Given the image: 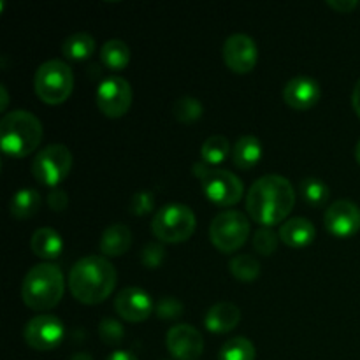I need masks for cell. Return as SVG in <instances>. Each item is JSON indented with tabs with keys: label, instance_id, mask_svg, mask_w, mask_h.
<instances>
[{
	"label": "cell",
	"instance_id": "22",
	"mask_svg": "<svg viewBox=\"0 0 360 360\" xmlns=\"http://www.w3.org/2000/svg\"><path fill=\"white\" fill-rule=\"evenodd\" d=\"M41 193L35 188H21L11 197L9 211L18 220H27V218L35 217L41 207Z\"/></svg>",
	"mask_w": 360,
	"mask_h": 360
},
{
	"label": "cell",
	"instance_id": "8",
	"mask_svg": "<svg viewBox=\"0 0 360 360\" xmlns=\"http://www.w3.org/2000/svg\"><path fill=\"white\" fill-rule=\"evenodd\" d=\"M250 220L245 213L236 210L221 211L211 220L210 239L221 253H234L250 238Z\"/></svg>",
	"mask_w": 360,
	"mask_h": 360
},
{
	"label": "cell",
	"instance_id": "31",
	"mask_svg": "<svg viewBox=\"0 0 360 360\" xmlns=\"http://www.w3.org/2000/svg\"><path fill=\"white\" fill-rule=\"evenodd\" d=\"M98 336H101V340L104 341L105 345L116 347V345L122 343L123 338H125V329H123L120 320L105 316V319H102L101 323H98Z\"/></svg>",
	"mask_w": 360,
	"mask_h": 360
},
{
	"label": "cell",
	"instance_id": "13",
	"mask_svg": "<svg viewBox=\"0 0 360 360\" xmlns=\"http://www.w3.org/2000/svg\"><path fill=\"white\" fill-rule=\"evenodd\" d=\"M323 225L336 238H350L360 231V207L350 199H338L323 213Z\"/></svg>",
	"mask_w": 360,
	"mask_h": 360
},
{
	"label": "cell",
	"instance_id": "10",
	"mask_svg": "<svg viewBox=\"0 0 360 360\" xmlns=\"http://www.w3.org/2000/svg\"><path fill=\"white\" fill-rule=\"evenodd\" d=\"M132 86L125 77L109 76L98 83L95 90V102L101 112L108 118H122L132 105Z\"/></svg>",
	"mask_w": 360,
	"mask_h": 360
},
{
	"label": "cell",
	"instance_id": "39",
	"mask_svg": "<svg viewBox=\"0 0 360 360\" xmlns=\"http://www.w3.org/2000/svg\"><path fill=\"white\" fill-rule=\"evenodd\" d=\"M0 95H2V102H0V111H6L7 104H9V95H7V88L6 84H0Z\"/></svg>",
	"mask_w": 360,
	"mask_h": 360
},
{
	"label": "cell",
	"instance_id": "36",
	"mask_svg": "<svg viewBox=\"0 0 360 360\" xmlns=\"http://www.w3.org/2000/svg\"><path fill=\"white\" fill-rule=\"evenodd\" d=\"M327 6L333 7L338 13L348 14L359 7V0H327Z\"/></svg>",
	"mask_w": 360,
	"mask_h": 360
},
{
	"label": "cell",
	"instance_id": "30",
	"mask_svg": "<svg viewBox=\"0 0 360 360\" xmlns=\"http://www.w3.org/2000/svg\"><path fill=\"white\" fill-rule=\"evenodd\" d=\"M280 234L273 231V227H259L253 234V248L259 255L271 257L278 248Z\"/></svg>",
	"mask_w": 360,
	"mask_h": 360
},
{
	"label": "cell",
	"instance_id": "6",
	"mask_svg": "<svg viewBox=\"0 0 360 360\" xmlns=\"http://www.w3.org/2000/svg\"><path fill=\"white\" fill-rule=\"evenodd\" d=\"M197 227V218L186 204L171 202L162 206L151 220V232L160 243H185L192 238Z\"/></svg>",
	"mask_w": 360,
	"mask_h": 360
},
{
	"label": "cell",
	"instance_id": "23",
	"mask_svg": "<svg viewBox=\"0 0 360 360\" xmlns=\"http://www.w3.org/2000/svg\"><path fill=\"white\" fill-rule=\"evenodd\" d=\"M97 49V42L88 32H74L63 41L62 53L65 58L74 62H83L88 60Z\"/></svg>",
	"mask_w": 360,
	"mask_h": 360
},
{
	"label": "cell",
	"instance_id": "18",
	"mask_svg": "<svg viewBox=\"0 0 360 360\" xmlns=\"http://www.w3.org/2000/svg\"><path fill=\"white\" fill-rule=\"evenodd\" d=\"M280 239L290 248H304L311 245L316 238V229L308 218L294 217L288 218L280 227Z\"/></svg>",
	"mask_w": 360,
	"mask_h": 360
},
{
	"label": "cell",
	"instance_id": "3",
	"mask_svg": "<svg viewBox=\"0 0 360 360\" xmlns=\"http://www.w3.org/2000/svg\"><path fill=\"white\" fill-rule=\"evenodd\" d=\"M44 129L34 112L14 109L6 112L0 122V146L11 158H25L41 144Z\"/></svg>",
	"mask_w": 360,
	"mask_h": 360
},
{
	"label": "cell",
	"instance_id": "27",
	"mask_svg": "<svg viewBox=\"0 0 360 360\" xmlns=\"http://www.w3.org/2000/svg\"><path fill=\"white\" fill-rule=\"evenodd\" d=\"M299 192H301L302 200L309 206L320 207L329 202L330 188L326 181L319 178H304L299 183Z\"/></svg>",
	"mask_w": 360,
	"mask_h": 360
},
{
	"label": "cell",
	"instance_id": "12",
	"mask_svg": "<svg viewBox=\"0 0 360 360\" xmlns=\"http://www.w3.org/2000/svg\"><path fill=\"white\" fill-rule=\"evenodd\" d=\"M224 62L232 72L248 74L255 69L259 60V48L255 39L248 34H232L225 39L221 48Z\"/></svg>",
	"mask_w": 360,
	"mask_h": 360
},
{
	"label": "cell",
	"instance_id": "33",
	"mask_svg": "<svg viewBox=\"0 0 360 360\" xmlns=\"http://www.w3.org/2000/svg\"><path fill=\"white\" fill-rule=\"evenodd\" d=\"M165 259V248L162 246L160 241H151L141 252V262L148 267V269H158Z\"/></svg>",
	"mask_w": 360,
	"mask_h": 360
},
{
	"label": "cell",
	"instance_id": "20",
	"mask_svg": "<svg viewBox=\"0 0 360 360\" xmlns=\"http://www.w3.org/2000/svg\"><path fill=\"white\" fill-rule=\"evenodd\" d=\"M30 248L34 255L39 259L53 260L60 257L63 252V239L60 232H56L51 227H41L32 234L30 238Z\"/></svg>",
	"mask_w": 360,
	"mask_h": 360
},
{
	"label": "cell",
	"instance_id": "35",
	"mask_svg": "<svg viewBox=\"0 0 360 360\" xmlns=\"http://www.w3.org/2000/svg\"><path fill=\"white\" fill-rule=\"evenodd\" d=\"M46 202H48L49 210L51 211H55V213H62V211H65L67 206H69V195H67L65 190L53 188L51 192L48 193Z\"/></svg>",
	"mask_w": 360,
	"mask_h": 360
},
{
	"label": "cell",
	"instance_id": "38",
	"mask_svg": "<svg viewBox=\"0 0 360 360\" xmlns=\"http://www.w3.org/2000/svg\"><path fill=\"white\" fill-rule=\"evenodd\" d=\"M352 105H354L355 112H357V116L360 118V77L357 83H355L354 91H352Z\"/></svg>",
	"mask_w": 360,
	"mask_h": 360
},
{
	"label": "cell",
	"instance_id": "17",
	"mask_svg": "<svg viewBox=\"0 0 360 360\" xmlns=\"http://www.w3.org/2000/svg\"><path fill=\"white\" fill-rule=\"evenodd\" d=\"M239 322H241V309L234 302L229 301L213 304L204 316V326L210 333L214 334L231 333L238 327Z\"/></svg>",
	"mask_w": 360,
	"mask_h": 360
},
{
	"label": "cell",
	"instance_id": "40",
	"mask_svg": "<svg viewBox=\"0 0 360 360\" xmlns=\"http://www.w3.org/2000/svg\"><path fill=\"white\" fill-rule=\"evenodd\" d=\"M69 360H94V357H91L88 352H77V354H74Z\"/></svg>",
	"mask_w": 360,
	"mask_h": 360
},
{
	"label": "cell",
	"instance_id": "4",
	"mask_svg": "<svg viewBox=\"0 0 360 360\" xmlns=\"http://www.w3.org/2000/svg\"><path fill=\"white\" fill-rule=\"evenodd\" d=\"M65 292V278L62 269L55 264H35L25 274L21 285V299L25 306L34 311L51 309L62 301Z\"/></svg>",
	"mask_w": 360,
	"mask_h": 360
},
{
	"label": "cell",
	"instance_id": "37",
	"mask_svg": "<svg viewBox=\"0 0 360 360\" xmlns=\"http://www.w3.org/2000/svg\"><path fill=\"white\" fill-rule=\"evenodd\" d=\"M105 360H137L136 355L132 352H127V350H116L112 352Z\"/></svg>",
	"mask_w": 360,
	"mask_h": 360
},
{
	"label": "cell",
	"instance_id": "24",
	"mask_svg": "<svg viewBox=\"0 0 360 360\" xmlns=\"http://www.w3.org/2000/svg\"><path fill=\"white\" fill-rule=\"evenodd\" d=\"M101 60L108 69L122 70L130 62V48L122 39H109L101 48Z\"/></svg>",
	"mask_w": 360,
	"mask_h": 360
},
{
	"label": "cell",
	"instance_id": "26",
	"mask_svg": "<svg viewBox=\"0 0 360 360\" xmlns=\"http://www.w3.org/2000/svg\"><path fill=\"white\" fill-rule=\"evenodd\" d=\"M229 267H231L232 276L243 283H253L260 276V262L248 253H239L232 257Z\"/></svg>",
	"mask_w": 360,
	"mask_h": 360
},
{
	"label": "cell",
	"instance_id": "1",
	"mask_svg": "<svg viewBox=\"0 0 360 360\" xmlns=\"http://www.w3.org/2000/svg\"><path fill=\"white\" fill-rule=\"evenodd\" d=\"M295 204V190L285 176L266 174L246 193V211L260 227L283 224Z\"/></svg>",
	"mask_w": 360,
	"mask_h": 360
},
{
	"label": "cell",
	"instance_id": "2",
	"mask_svg": "<svg viewBox=\"0 0 360 360\" xmlns=\"http://www.w3.org/2000/svg\"><path fill=\"white\" fill-rule=\"evenodd\" d=\"M116 280L115 266L105 257L88 255L74 264L67 283L76 301L91 306L104 302L112 294Z\"/></svg>",
	"mask_w": 360,
	"mask_h": 360
},
{
	"label": "cell",
	"instance_id": "15",
	"mask_svg": "<svg viewBox=\"0 0 360 360\" xmlns=\"http://www.w3.org/2000/svg\"><path fill=\"white\" fill-rule=\"evenodd\" d=\"M115 309L127 322L139 323L150 319L155 311V302L143 288L127 287L115 297Z\"/></svg>",
	"mask_w": 360,
	"mask_h": 360
},
{
	"label": "cell",
	"instance_id": "5",
	"mask_svg": "<svg viewBox=\"0 0 360 360\" xmlns=\"http://www.w3.org/2000/svg\"><path fill=\"white\" fill-rule=\"evenodd\" d=\"M193 176H197L202 186V192L211 202L218 206H234L243 199L245 186L243 181L234 174L221 167H213L207 165L206 162H195L192 165Z\"/></svg>",
	"mask_w": 360,
	"mask_h": 360
},
{
	"label": "cell",
	"instance_id": "16",
	"mask_svg": "<svg viewBox=\"0 0 360 360\" xmlns=\"http://www.w3.org/2000/svg\"><path fill=\"white\" fill-rule=\"evenodd\" d=\"M320 97H322V86L319 81L309 76L292 77L283 88L285 104L299 111L313 108L320 101Z\"/></svg>",
	"mask_w": 360,
	"mask_h": 360
},
{
	"label": "cell",
	"instance_id": "28",
	"mask_svg": "<svg viewBox=\"0 0 360 360\" xmlns=\"http://www.w3.org/2000/svg\"><path fill=\"white\" fill-rule=\"evenodd\" d=\"M255 345L245 336L231 338L220 348L218 360H255Z\"/></svg>",
	"mask_w": 360,
	"mask_h": 360
},
{
	"label": "cell",
	"instance_id": "41",
	"mask_svg": "<svg viewBox=\"0 0 360 360\" xmlns=\"http://www.w3.org/2000/svg\"><path fill=\"white\" fill-rule=\"evenodd\" d=\"M355 158H357V162L360 164V139L357 141V146H355Z\"/></svg>",
	"mask_w": 360,
	"mask_h": 360
},
{
	"label": "cell",
	"instance_id": "19",
	"mask_svg": "<svg viewBox=\"0 0 360 360\" xmlns=\"http://www.w3.org/2000/svg\"><path fill=\"white\" fill-rule=\"evenodd\" d=\"M262 143L257 136H241L232 146V162L236 167L250 171L262 158Z\"/></svg>",
	"mask_w": 360,
	"mask_h": 360
},
{
	"label": "cell",
	"instance_id": "29",
	"mask_svg": "<svg viewBox=\"0 0 360 360\" xmlns=\"http://www.w3.org/2000/svg\"><path fill=\"white\" fill-rule=\"evenodd\" d=\"M172 115L178 122L181 123H193L197 120L202 118L204 105L199 98L192 97V95H183L172 102Z\"/></svg>",
	"mask_w": 360,
	"mask_h": 360
},
{
	"label": "cell",
	"instance_id": "21",
	"mask_svg": "<svg viewBox=\"0 0 360 360\" xmlns=\"http://www.w3.org/2000/svg\"><path fill=\"white\" fill-rule=\"evenodd\" d=\"M132 245V232L125 224H112L102 232L101 252L105 257L125 255Z\"/></svg>",
	"mask_w": 360,
	"mask_h": 360
},
{
	"label": "cell",
	"instance_id": "25",
	"mask_svg": "<svg viewBox=\"0 0 360 360\" xmlns=\"http://www.w3.org/2000/svg\"><path fill=\"white\" fill-rule=\"evenodd\" d=\"M229 155H232L231 143L225 136H211L200 146V157L202 162H206L207 165H213L218 167L220 164H224L229 158Z\"/></svg>",
	"mask_w": 360,
	"mask_h": 360
},
{
	"label": "cell",
	"instance_id": "7",
	"mask_svg": "<svg viewBox=\"0 0 360 360\" xmlns=\"http://www.w3.org/2000/svg\"><path fill=\"white\" fill-rule=\"evenodd\" d=\"M34 90L46 104H63L74 90L72 69L62 60H46L35 70Z\"/></svg>",
	"mask_w": 360,
	"mask_h": 360
},
{
	"label": "cell",
	"instance_id": "11",
	"mask_svg": "<svg viewBox=\"0 0 360 360\" xmlns=\"http://www.w3.org/2000/svg\"><path fill=\"white\" fill-rule=\"evenodd\" d=\"M25 343L39 352H49L58 347L65 338V326L62 320L49 313L34 316L23 329Z\"/></svg>",
	"mask_w": 360,
	"mask_h": 360
},
{
	"label": "cell",
	"instance_id": "34",
	"mask_svg": "<svg viewBox=\"0 0 360 360\" xmlns=\"http://www.w3.org/2000/svg\"><path fill=\"white\" fill-rule=\"evenodd\" d=\"M155 313L164 320H174L183 313V302L172 295L160 297L155 304Z\"/></svg>",
	"mask_w": 360,
	"mask_h": 360
},
{
	"label": "cell",
	"instance_id": "32",
	"mask_svg": "<svg viewBox=\"0 0 360 360\" xmlns=\"http://www.w3.org/2000/svg\"><path fill=\"white\" fill-rule=\"evenodd\" d=\"M155 210V195L148 190L136 192L129 200V213L134 217H146Z\"/></svg>",
	"mask_w": 360,
	"mask_h": 360
},
{
	"label": "cell",
	"instance_id": "14",
	"mask_svg": "<svg viewBox=\"0 0 360 360\" xmlns=\"http://www.w3.org/2000/svg\"><path fill=\"white\" fill-rule=\"evenodd\" d=\"M165 347L176 360H197L204 352V338L188 323H176L167 330Z\"/></svg>",
	"mask_w": 360,
	"mask_h": 360
},
{
	"label": "cell",
	"instance_id": "9",
	"mask_svg": "<svg viewBox=\"0 0 360 360\" xmlns=\"http://www.w3.org/2000/svg\"><path fill=\"white\" fill-rule=\"evenodd\" d=\"M72 169V151L65 144H48L35 155L32 174L41 185L58 188Z\"/></svg>",
	"mask_w": 360,
	"mask_h": 360
}]
</instances>
